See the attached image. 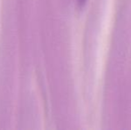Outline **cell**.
<instances>
[{
  "label": "cell",
  "mask_w": 131,
  "mask_h": 130,
  "mask_svg": "<svg viewBox=\"0 0 131 130\" xmlns=\"http://www.w3.org/2000/svg\"><path fill=\"white\" fill-rule=\"evenodd\" d=\"M78 1H79V5H80V6H82V5H84V4L86 3V0H78Z\"/></svg>",
  "instance_id": "cell-1"
}]
</instances>
